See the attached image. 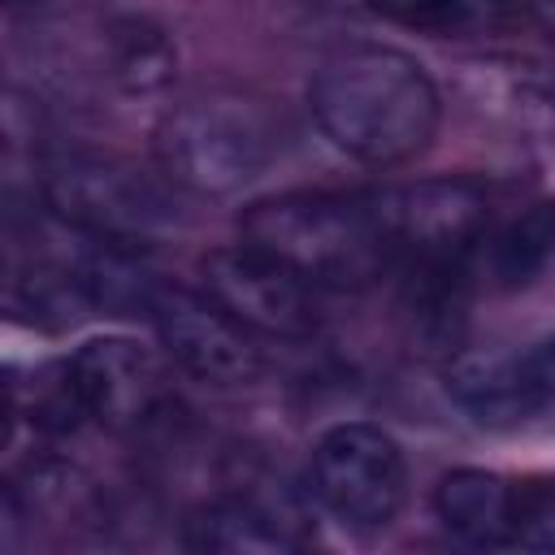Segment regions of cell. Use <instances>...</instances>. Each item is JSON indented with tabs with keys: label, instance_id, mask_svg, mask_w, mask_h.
<instances>
[{
	"label": "cell",
	"instance_id": "10",
	"mask_svg": "<svg viewBox=\"0 0 555 555\" xmlns=\"http://www.w3.org/2000/svg\"><path fill=\"white\" fill-rule=\"evenodd\" d=\"M447 390L481 425H525L555 408V343L460 356L447 373Z\"/></svg>",
	"mask_w": 555,
	"mask_h": 555
},
{
	"label": "cell",
	"instance_id": "13",
	"mask_svg": "<svg viewBox=\"0 0 555 555\" xmlns=\"http://www.w3.org/2000/svg\"><path fill=\"white\" fill-rule=\"evenodd\" d=\"M512 4L516 0H369V9L382 13L386 22L434 39L490 35L512 17Z\"/></svg>",
	"mask_w": 555,
	"mask_h": 555
},
{
	"label": "cell",
	"instance_id": "1",
	"mask_svg": "<svg viewBox=\"0 0 555 555\" xmlns=\"http://www.w3.org/2000/svg\"><path fill=\"white\" fill-rule=\"evenodd\" d=\"M308 108L321 134L364 165H403L438 130V91L399 48L356 43L321 61L308 82Z\"/></svg>",
	"mask_w": 555,
	"mask_h": 555
},
{
	"label": "cell",
	"instance_id": "9",
	"mask_svg": "<svg viewBox=\"0 0 555 555\" xmlns=\"http://www.w3.org/2000/svg\"><path fill=\"white\" fill-rule=\"evenodd\" d=\"M65 364L87 408V421L104 429H117V434L143 429L169 403L160 364L134 338H91Z\"/></svg>",
	"mask_w": 555,
	"mask_h": 555
},
{
	"label": "cell",
	"instance_id": "15",
	"mask_svg": "<svg viewBox=\"0 0 555 555\" xmlns=\"http://www.w3.org/2000/svg\"><path fill=\"white\" fill-rule=\"evenodd\" d=\"M507 551L555 555V481L551 477H512Z\"/></svg>",
	"mask_w": 555,
	"mask_h": 555
},
{
	"label": "cell",
	"instance_id": "11",
	"mask_svg": "<svg viewBox=\"0 0 555 555\" xmlns=\"http://www.w3.org/2000/svg\"><path fill=\"white\" fill-rule=\"evenodd\" d=\"M308 542V512L282 490H230L204 503L186 520V546L230 551V555H273L299 551Z\"/></svg>",
	"mask_w": 555,
	"mask_h": 555
},
{
	"label": "cell",
	"instance_id": "3",
	"mask_svg": "<svg viewBox=\"0 0 555 555\" xmlns=\"http://www.w3.org/2000/svg\"><path fill=\"white\" fill-rule=\"evenodd\" d=\"M156 147L178 186L230 195L260 178L278 156V121L243 91H195L165 113Z\"/></svg>",
	"mask_w": 555,
	"mask_h": 555
},
{
	"label": "cell",
	"instance_id": "8",
	"mask_svg": "<svg viewBox=\"0 0 555 555\" xmlns=\"http://www.w3.org/2000/svg\"><path fill=\"white\" fill-rule=\"evenodd\" d=\"M147 312L156 321L165 351L191 377L212 382V386H243L260 373V351L251 334L234 317H225L204 291L156 286Z\"/></svg>",
	"mask_w": 555,
	"mask_h": 555
},
{
	"label": "cell",
	"instance_id": "14",
	"mask_svg": "<svg viewBox=\"0 0 555 555\" xmlns=\"http://www.w3.org/2000/svg\"><path fill=\"white\" fill-rule=\"evenodd\" d=\"M555 256V199L529 204L516 221H507L490 243V269L499 286H525Z\"/></svg>",
	"mask_w": 555,
	"mask_h": 555
},
{
	"label": "cell",
	"instance_id": "16",
	"mask_svg": "<svg viewBox=\"0 0 555 555\" xmlns=\"http://www.w3.org/2000/svg\"><path fill=\"white\" fill-rule=\"evenodd\" d=\"M516 4H520L546 35H555V0H516Z\"/></svg>",
	"mask_w": 555,
	"mask_h": 555
},
{
	"label": "cell",
	"instance_id": "4",
	"mask_svg": "<svg viewBox=\"0 0 555 555\" xmlns=\"http://www.w3.org/2000/svg\"><path fill=\"white\" fill-rule=\"evenodd\" d=\"M43 199L61 225L117 247H143L173 221V204L152 173L95 152L56 156L43 169Z\"/></svg>",
	"mask_w": 555,
	"mask_h": 555
},
{
	"label": "cell",
	"instance_id": "12",
	"mask_svg": "<svg viewBox=\"0 0 555 555\" xmlns=\"http://www.w3.org/2000/svg\"><path fill=\"white\" fill-rule=\"evenodd\" d=\"M507 494H512V477H499L486 468H455L438 481L434 503L442 525L460 542L507 551Z\"/></svg>",
	"mask_w": 555,
	"mask_h": 555
},
{
	"label": "cell",
	"instance_id": "5",
	"mask_svg": "<svg viewBox=\"0 0 555 555\" xmlns=\"http://www.w3.org/2000/svg\"><path fill=\"white\" fill-rule=\"evenodd\" d=\"M308 494L347 529H386L408 499L399 442L364 421L325 429L308 460Z\"/></svg>",
	"mask_w": 555,
	"mask_h": 555
},
{
	"label": "cell",
	"instance_id": "7",
	"mask_svg": "<svg viewBox=\"0 0 555 555\" xmlns=\"http://www.w3.org/2000/svg\"><path fill=\"white\" fill-rule=\"evenodd\" d=\"M199 291L260 338H308L321 321L317 286L247 238L199 260Z\"/></svg>",
	"mask_w": 555,
	"mask_h": 555
},
{
	"label": "cell",
	"instance_id": "6",
	"mask_svg": "<svg viewBox=\"0 0 555 555\" xmlns=\"http://www.w3.org/2000/svg\"><path fill=\"white\" fill-rule=\"evenodd\" d=\"M373 195L395 247V264L425 278L455 273L486 230V195L468 178H425Z\"/></svg>",
	"mask_w": 555,
	"mask_h": 555
},
{
	"label": "cell",
	"instance_id": "2",
	"mask_svg": "<svg viewBox=\"0 0 555 555\" xmlns=\"http://www.w3.org/2000/svg\"><path fill=\"white\" fill-rule=\"evenodd\" d=\"M243 238L291 264L317 291L369 286L373 278L395 269V247L373 191H291L260 199L243 212Z\"/></svg>",
	"mask_w": 555,
	"mask_h": 555
}]
</instances>
